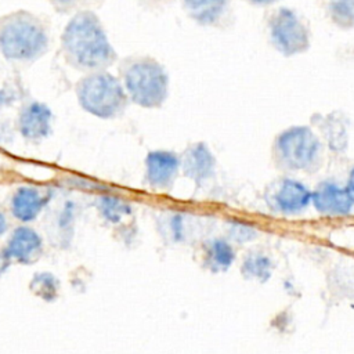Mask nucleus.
<instances>
[{"mask_svg": "<svg viewBox=\"0 0 354 354\" xmlns=\"http://www.w3.org/2000/svg\"><path fill=\"white\" fill-rule=\"evenodd\" d=\"M187 14L201 25H216L225 15L228 0H183Z\"/></svg>", "mask_w": 354, "mask_h": 354, "instance_id": "nucleus-17", "label": "nucleus"}, {"mask_svg": "<svg viewBox=\"0 0 354 354\" xmlns=\"http://www.w3.org/2000/svg\"><path fill=\"white\" fill-rule=\"evenodd\" d=\"M159 234L170 245H184L195 241L201 234L199 220L185 212H166L159 220Z\"/></svg>", "mask_w": 354, "mask_h": 354, "instance_id": "nucleus-11", "label": "nucleus"}, {"mask_svg": "<svg viewBox=\"0 0 354 354\" xmlns=\"http://www.w3.org/2000/svg\"><path fill=\"white\" fill-rule=\"evenodd\" d=\"M48 47V28L39 15L15 10L0 17V55L8 62H36Z\"/></svg>", "mask_w": 354, "mask_h": 354, "instance_id": "nucleus-2", "label": "nucleus"}, {"mask_svg": "<svg viewBox=\"0 0 354 354\" xmlns=\"http://www.w3.org/2000/svg\"><path fill=\"white\" fill-rule=\"evenodd\" d=\"M40 249H41L40 235L35 230L26 225H21L12 231L7 242L4 254L7 257L17 259L19 261H29L35 256H37Z\"/></svg>", "mask_w": 354, "mask_h": 354, "instance_id": "nucleus-15", "label": "nucleus"}, {"mask_svg": "<svg viewBox=\"0 0 354 354\" xmlns=\"http://www.w3.org/2000/svg\"><path fill=\"white\" fill-rule=\"evenodd\" d=\"M59 44L64 61L83 73L106 71L118 59L104 25L93 10L77 11L71 17Z\"/></svg>", "mask_w": 354, "mask_h": 354, "instance_id": "nucleus-1", "label": "nucleus"}, {"mask_svg": "<svg viewBox=\"0 0 354 354\" xmlns=\"http://www.w3.org/2000/svg\"><path fill=\"white\" fill-rule=\"evenodd\" d=\"M7 228H8L7 218H6L4 213H1V212H0V235H1V234H4V232L7 231Z\"/></svg>", "mask_w": 354, "mask_h": 354, "instance_id": "nucleus-25", "label": "nucleus"}, {"mask_svg": "<svg viewBox=\"0 0 354 354\" xmlns=\"http://www.w3.org/2000/svg\"><path fill=\"white\" fill-rule=\"evenodd\" d=\"M328 18L342 29L354 28V0H325Z\"/></svg>", "mask_w": 354, "mask_h": 354, "instance_id": "nucleus-19", "label": "nucleus"}, {"mask_svg": "<svg viewBox=\"0 0 354 354\" xmlns=\"http://www.w3.org/2000/svg\"><path fill=\"white\" fill-rule=\"evenodd\" d=\"M259 236V231L249 223L231 221L227 230V239L232 243L243 245L254 241Z\"/></svg>", "mask_w": 354, "mask_h": 354, "instance_id": "nucleus-21", "label": "nucleus"}, {"mask_svg": "<svg viewBox=\"0 0 354 354\" xmlns=\"http://www.w3.org/2000/svg\"><path fill=\"white\" fill-rule=\"evenodd\" d=\"M264 199L274 213L297 216L311 205V191L297 180L279 178L267 188Z\"/></svg>", "mask_w": 354, "mask_h": 354, "instance_id": "nucleus-7", "label": "nucleus"}, {"mask_svg": "<svg viewBox=\"0 0 354 354\" xmlns=\"http://www.w3.org/2000/svg\"><path fill=\"white\" fill-rule=\"evenodd\" d=\"M325 124L322 127L325 137H328L329 141V147H333V142H336L335 145V151L342 149L346 147V141H347V134H346V127L344 124L340 122L339 118L329 115L328 118L324 119Z\"/></svg>", "mask_w": 354, "mask_h": 354, "instance_id": "nucleus-20", "label": "nucleus"}, {"mask_svg": "<svg viewBox=\"0 0 354 354\" xmlns=\"http://www.w3.org/2000/svg\"><path fill=\"white\" fill-rule=\"evenodd\" d=\"M267 29L272 47L286 57L300 54L310 46L308 28L292 8H277L268 18Z\"/></svg>", "mask_w": 354, "mask_h": 354, "instance_id": "nucleus-6", "label": "nucleus"}, {"mask_svg": "<svg viewBox=\"0 0 354 354\" xmlns=\"http://www.w3.org/2000/svg\"><path fill=\"white\" fill-rule=\"evenodd\" d=\"M75 93L80 108L98 119H115L129 104L120 79L108 71L86 73L76 82Z\"/></svg>", "mask_w": 354, "mask_h": 354, "instance_id": "nucleus-4", "label": "nucleus"}, {"mask_svg": "<svg viewBox=\"0 0 354 354\" xmlns=\"http://www.w3.org/2000/svg\"><path fill=\"white\" fill-rule=\"evenodd\" d=\"M145 183L159 191L173 187L180 170V158L167 149H153L145 156Z\"/></svg>", "mask_w": 354, "mask_h": 354, "instance_id": "nucleus-9", "label": "nucleus"}, {"mask_svg": "<svg viewBox=\"0 0 354 354\" xmlns=\"http://www.w3.org/2000/svg\"><path fill=\"white\" fill-rule=\"evenodd\" d=\"M254 6H270V4H274L277 3L278 0H246Z\"/></svg>", "mask_w": 354, "mask_h": 354, "instance_id": "nucleus-26", "label": "nucleus"}, {"mask_svg": "<svg viewBox=\"0 0 354 354\" xmlns=\"http://www.w3.org/2000/svg\"><path fill=\"white\" fill-rule=\"evenodd\" d=\"M275 270V261L263 249H250L243 254L241 261V275L248 281L266 283Z\"/></svg>", "mask_w": 354, "mask_h": 354, "instance_id": "nucleus-16", "label": "nucleus"}, {"mask_svg": "<svg viewBox=\"0 0 354 354\" xmlns=\"http://www.w3.org/2000/svg\"><path fill=\"white\" fill-rule=\"evenodd\" d=\"M50 198L51 194L47 189L35 185H21L11 195L10 210L17 220L29 223L41 213Z\"/></svg>", "mask_w": 354, "mask_h": 354, "instance_id": "nucleus-12", "label": "nucleus"}, {"mask_svg": "<svg viewBox=\"0 0 354 354\" xmlns=\"http://www.w3.org/2000/svg\"><path fill=\"white\" fill-rule=\"evenodd\" d=\"M274 159L281 169L313 171L322 162V144L308 126H292L274 141Z\"/></svg>", "mask_w": 354, "mask_h": 354, "instance_id": "nucleus-5", "label": "nucleus"}, {"mask_svg": "<svg viewBox=\"0 0 354 354\" xmlns=\"http://www.w3.org/2000/svg\"><path fill=\"white\" fill-rule=\"evenodd\" d=\"M15 101V91L11 88H0V112L3 108L10 106Z\"/></svg>", "mask_w": 354, "mask_h": 354, "instance_id": "nucleus-23", "label": "nucleus"}, {"mask_svg": "<svg viewBox=\"0 0 354 354\" xmlns=\"http://www.w3.org/2000/svg\"><path fill=\"white\" fill-rule=\"evenodd\" d=\"M183 173L196 184L209 180L216 169V158L205 142L191 144L180 158Z\"/></svg>", "mask_w": 354, "mask_h": 354, "instance_id": "nucleus-13", "label": "nucleus"}, {"mask_svg": "<svg viewBox=\"0 0 354 354\" xmlns=\"http://www.w3.org/2000/svg\"><path fill=\"white\" fill-rule=\"evenodd\" d=\"M311 205L314 209L328 217H344L353 210V201L346 188L333 183L322 181L311 192Z\"/></svg>", "mask_w": 354, "mask_h": 354, "instance_id": "nucleus-10", "label": "nucleus"}, {"mask_svg": "<svg viewBox=\"0 0 354 354\" xmlns=\"http://www.w3.org/2000/svg\"><path fill=\"white\" fill-rule=\"evenodd\" d=\"M344 188H346L347 194L350 195V198H351V201L354 203V167L351 169V171L348 174V178H347V183H346Z\"/></svg>", "mask_w": 354, "mask_h": 354, "instance_id": "nucleus-24", "label": "nucleus"}, {"mask_svg": "<svg viewBox=\"0 0 354 354\" xmlns=\"http://www.w3.org/2000/svg\"><path fill=\"white\" fill-rule=\"evenodd\" d=\"M51 7L59 14H71L83 10H90L94 0H48Z\"/></svg>", "mask_w": 354, "mask_h": 354, "instance_id": "nucleus-22", "label": "nucleus"}, {"mask_svg": "<svg viewBox=\"0 0 354 354\" xmlns=\"http://www.w3.org/2000/svg\"><path fill=\"white\" fill-rule=\"evenodd\" d=\"M53 111L46 102L30 100L18 111L17 130L29 142H40L53 131Z\"/></svg>", "mask_w": 354, "mask_h": 354, "instance_id": "nucleus-8", "label": "nucleus"}, {"mask_svg": "<svg viewBox=\"0 0 354 354\" xmlns=\"http://www.w3.org/2000/svg\"><path fill=\"white\" fill-rule=\"evenodd\" d=\"M201 264L212 274L228 271L236 260V252L227 238L216 236L202 243Z\"/></svg>", "mask_w": 354, "mask_h": 354, "instance_id": "nucleus-14", "label": "nucleus"}, {"mask_svg": "<svg viewBox=\"0 0 354 354\" xmlns=\"http://www.w3.org/2000/svg\"><path fill=\"white\" fill-rule=\"evenodd\" d=\"M120 82L129 101L142 108L160 106L169 94V76L151 57H130L119 66Z\"/></svg>", "mask_w": 354, "mask_h": 354, "instance_id": "nucleus-3", "label": "nucleus"}, {"mask_svg": "<svg viewBox=\"0 0 354 354\" xmlns=\"http://www.w3.org/2000/svg\"><path fill=\"white\" fill-rule=\"evenodd\" d=\"M95 206L98 213L106 221L113 224L120 223L124 217L133 213V207L126 199L112 194H101L95 201Z\"/></svg>", "mask_w": 354, "mask_h": 354, "instance_id": "nucleus-18", "label": "nucleus"}]
</instances>
